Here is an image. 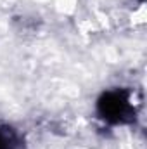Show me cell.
Returning <instances> with one entry per match:
<instances>
[{"instance_id": "1", "label": "cell", "mask_w": 147, "mask_h": 149, "mask_svg": "<svg viewBox=\"0 0 147 149\" xmlns=\"http://www.w3.org/2000/svg\"><path fill=\"white\" fill-rule=\"evenodd\" d=\"M97 113L111 125L132 123L137 114L132 102V92L128 88H112L104 92L97 101Z\"/></svg>"}, {"instance_id": "2", "label": "cell", "mask_w": 147, "mask_h": 149, "mask_svg": "<svg viewBox=\"0 0 147 149\" xmlns=\"http://www.w3.org/2000/svg\"><path fill=\"white\" fill-rule=\"evenodd\" d=\"M19 148V135L14 127L2 123L0 125V149H17Z\"/></svg>"}, {"instance_id": "3", "label": "cell", "mask_w": 147, "mask_h": 149, "mask_svg": "<svg viewBox=\"0 0 147 149\" xmlns=\"http://www.w3.org/2000/svg\"><path fill=\"white\" fill-rule=\"evenodd\" d=\"M139 2H144V0H139Z\"/></svg>"}]
</instances>
